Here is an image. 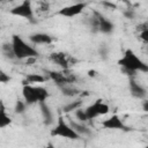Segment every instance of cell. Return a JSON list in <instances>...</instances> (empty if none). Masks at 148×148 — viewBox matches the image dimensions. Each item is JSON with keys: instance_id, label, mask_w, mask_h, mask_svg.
Instances as JSON below:
<instances>
[{"instance_id": "5bb4252c", "label": "cell", "mask_w": 148, "mask_h": 148, "mask_svg": "<svg viewBox=\"0 0 148 148\" xmlns=\"http://www.w3.org/2000/svg\"><path fill=\"white\" fill-rule=\"evenodd\" d=\"M39 108H40V111H42L44 124H46V125L52 124L53 123V112L51 111L50 106L45 102H43V103H39Z\"/></svg>"}, {"instance_id": "603a6c76", "label": "cell", "mask_w": 148, "mask_h": 148, "mask_svg": "<svg viewBox=\"0 0 148 148\" xmlns=\"http://www.w3.org/2000/svg\"><path fill=\"white\" fill-rule=\"evenodd\" d=\"M9 81H10V76L6 72H3L2 69H0V83H7Z\"/></svg>"}, {"instance_id": "9a60e30c", "label": "cell", "mask_w": 148, "mask_h": 148, "mask_svg": "<svg viewBox=\"0 0 148 148\" xmlns=\"http://www.w3.org/2000/svg\"><path fill=\"white\" fill-rule=\"evenodd\" d=\"M69 125L72 126V128H73L80 136H89V135H91V130H89L86 125H83V123L71 121Z\"/></svg>"}, {"instance_id": "8fae6325", "label": "cell", "mask_w": 148, "mask_h": 148, "mask_svg": "<svg viewBox=\"0 0 148 148\" xmlns=\"http://www.w3.org/2000/svg\"><path fill=\"white\" fill-rule=\"evenodd\" d=\"M94 13H95V15L97 17V21H98V31L102 32V34H105V35L111 34L114 29L113 22H111L109 18H106L104 15H102L98 12H94Z\"/></svg>"}, {"instance_id": "7a4b0ae2", "label": "cell", "mask_w": 148, "mask_h": 148, "mask_svg": "<svg viewBox=\"0 0 148 148\" xmlns=\"http://www.w3.org/2000/svg\"><path fill=\"white\" fill-rule=\"evenodd\" d=\"M22 96L24 99V103L27 105L32 104H39L45 102L50 94L49 90L40 86H32V84H23L22 87Z\"/></svg>"}, {"instance_id": "7402d4cb", "label": "cell", "mask_w": 148, "mask_h": 148, "mask_svg": "<svg viewBox=\"0 0 148 148\" xmlns=\"http://www.w3.org/2000/svg\"><path fill=\"white\" fill-rule=\"evenodd\" d=\"M75 117L81 121V123H86V121H88V119H87V116H86V113H84V110L83 109H77L76 111H75Z\"/></svg>"}, {"instance_id": "7c38bea8", "label": "cell", "mask_w": 148, "mask_h": 148, "mask_svg": "<svg viewBox=\"0 0 148 148\" xmlns=\"http://www.w3.org/2000/svg\"><path fill=\"white\" fill-rule=\"evenodd\" d=\"M128 87H130V91H131V94H132L133 97L139 98V99L146 98V96H147V89L143 86H141L139 82H136L133 77L130 79Z\"/></svg>"}, {"instance_id": "f1b7e54d", "label": "cell", "mask_w": 148, "mask_h": 148, "mask_svg": "<svg viewBox=\"0 0 148 148\" xmlns=\"http://www.w3.org/2000/svg\"><path fill=\"white\" fill-rule=\"evenodd\" d=\"M143 110L148 111V102L147 101H143Z\"/></svg>"}, {"instance_id": "4316f807", "label": "cell", "mask_w": 148, "mask_h": 148, "mask_svg": "<svg viewBox=\"0 0 148 148\" xmlns=\"http://www.w3.org/2000/svg\"><path fill=\"white\" fill-rule=\"evenodd\" d=\"M96 75H97V72H96V71H94V69L88 71V76H89V77H95Z\"/></svg>"}, {"instance_id": "2e32d148", "label": "cell", "mask_w": 148, "mask_h": 148, "mask_svg": "<svg viewBox=\"0 0 148 148\" xmlns=\"http://www.w3.org/2000/svg\"><path fill=\"white\" fill-rule=\"evenodd\" d=\"M12 124V118L7 114L6 106L2 101H0V128H5Z\"/></svg>"}, {"instance_id": "d4e9b609", "label": "cell", "mask_w": 148, "mask_h": 148, "mask_svg": "<svg viewBox=\"0 0 148 148\" xmlns=\"http://www.w3.org/2000/svg\"><path fill=\"white\" fill-rule=\"evenodd\" d=\"M124 15L127 18H133L135 16V12L133 9H126V10H124Z\"/></svg>"}, {"instance_id": "277c9868", "label": "cell", "mask_w": 148, "mask_h": 148, "mask_svg": "<svg viewBox=\"0 0 148 148\" xmlns=\"http://www.w3.org/2000/svg\"><path fill=\"white\" fill-rule=\"evenodd\" d=\"M51 135L52 136H61L65 139H69V140H80L81 136L72 128V126L69 124H67L65 121V119L59 116L56 126L51 130Z\"/></svg>"}, {"instance_id": "9c48e42d", "label": "cell", "mask_w": 148, "mask_h": 148, "mask_svg": "<svg viewBox=\"0 0 148 148\" xmlns=\"http://www.w3.org/2000/svg\"><path fill=\"white\" fill-rule=\"evenodd\" d=\"M86 8V3L84 2H76L69 6H65L62 8H60L59 10L56 12V15L59 16H64V17H74L80 15L83 9Z\"/></svg>"}, {"instance_id": "6da1fadb", "label": "cell", "mask_w": 148, "mask_h": 148, "mask_svg": "<svg viewBox=\"0 0 148 148\" xmlns=\"http://www.w3.org/2000/svg\"><path fill=\"white\" fill-rule=\"evenodd\" d=\"M118 65L123 71L131 72L136 75V72H148V65L141 60L132 49H126L123 57L118 60Z\"/></svg>"}, {"instance_id": "ac0fdd59", "label": "cell", "mask_w": 148, "mask_h": 148, "mask_svg": "<svg viewBox=\"0 0 148 148\" xmlns=\"http://www.w3.org/2000/svg\"><path fill=\"white\" fill-rule=\"evenodd\" d=\"M60 89H61L62 95L64 96H67V97H75V96H77L81 92L77 88H75V87H73L71 84L62 86V87H60Z\"/></svg>"}, {"instance_id": "30bf717a", "label": "cell", "mask_w": 148, "mask_h": 148, "mask_svg": "<svg viewBox=\"0 0 148 148\" xmlns=\"http://www.w3.org/2000/svg\"><path fill=\"white\" fill-rule=\"evenodd\" d=\"M49 59L53 64L60 66L62 69H68L73 62V58H71L68 54H66L64 52H52L49 56Z\"/></svg>"}, {"instance_id": "e0dca14e", "label": "cell", "mask_w": 148, "mask_h": 148, "mask_svg": "<svg viewBox=\"0 0 148 148\" xmlns=\"http://www.w3.org/2000/svg\"><path fill=\"white\" fill-rule=\"evenodd\" d=\"M46 81V77L42 74H27L25 81H23V84H31V83H43Z\"/></svg>"}, {"instance_id": "d6986e66", "label": "cell", "mask_w": 148, "mask_h": 148, "mask_svg": "<svg viewBox=\"0 0 148 148\" xmlns=\"http://www.w3.org/2000/svg\"><path fill=\"white\" fill-rule=\"evenodd\" d=\"M82 105V101L81 99H76V101H73V102H69L68 104L64 105L62 108V111L65 113H69V112H74L76 111L77 109H80Z\"/></svg>"}, {"instance_id": "484cf974", "label": "cell", "mask_w": 148, "mask_h": 148, "mask_svg": "<svg viewBox=\"0 0 148 148\" xmlns=\"http://www.w3.org/2000/svg\"><path fill=\"white\" fill-rule=\"evenodd\" d=\"M36 59L37 58H28V59H25V64L27 65H31V64H35V61H36Z\"/></svg>"}, {"instance_id": "44dd1931", "label": "cell", "mask_w": 148, "mask_h": 148, "mask_svg": "<svg viewBox=\"0 0 148 148\" xmlns=\"http://www.w3.org/2000/svg\"><path fill=\"white\" fill-rule=\"evenodd\" d=\"M25 108H27V104H25L24 102H22V101H17V102L15 103V108H14V110H15L16 113L22 114V113H24Z\"/></svg>"}, {"instance_id": "cb8c5ba5", "label": "cell", "mask_w": 148, "mask_h": 148, "mask_svg": "<svg viewBox=\"0 0 148 148\" xmlns=\"http://www.w3.org/2000/svg\"><path fill=\"white\" fill-rule=\"evenodd\" d=\"M139 38L141 40H143L145 43H147L148 42V29H145V30L140 31L139 32Z\"/></svg>"}, {"instance_id": "83f0119b", "label": "cell", "mask_w": 148, "mask_h": 148, "mask_svg": "<svg viewBox=\"0 0 148 148\" xmlns=\"http://www.w3.org/2000/svg\"><path fill=\"white\" fill-rule=\"evenodd\" d=\"M103 5H104V6H108L109 8H116V5H113V3H111V2H103Z\"/></svg>"}, {"instance_id": "52a82bcc", "label": "cell", "mask_w": 148, "mask_h": 148, "mask_svg": "<svg viewBox=\"0 0 148 148\" xmlns=\"http://www.w3.org/2000/svg\"><path fill=\"white\" fill-rule=\"evenodd\" d=\"M9 13L14 16H18V17H23L25 20L31 21L34 18V8H32V3L29 0H24L22 1L20 5L13 7Z\"/></svg>"}, {"instance_id": "f546056e", "label": "cell", "mask_w": 148, "mask_h": 148, "mask_svg": "<svg viewBox=\"0 0 148 148\" xmlns=\"http://www.w3.org/2000/svg\"><path fill=\"white\" fill-rule=\"evenodd\" d=\"M47 148H58V147H54L53 145H51V143H49V145H47Z\"/></svg>"}, {"instance_id": "5b68a950", "label": "cell", "mask_w": 148, "mask_h": 148, "mask_svg": "<svg viewBox=\"0 0 148 148\" xmlns=\"http://www.w3.org/2000/svg\"><path fill=\"white\" fill-rule=\"evenodd\" d=\"M109 111H110L109 105L106 103H104V101L101 99V98L96 99L92 104H90L89 106H87L84 109V113H86L88 120L95 119V118H97L99 116H104Z\"/></svg>"}, {"instance_id": "8992f818", "label": "cell", "mask_w": 148, "mask_h": 148, "mask_svg": "<svg viewBox=\"0 0 148 148\" xmlns=\"http://www.w3.org/2000/svg\"><path fill=\"white\" fill-rule=\"evenodd\" d=\"M47 75L59 87L74 83L75 80H76V76L74 74L69 73L68 69H62L61 72H58V71H47Z\"/></svg>"}, {"instance_id": "3957f363", "label": "cell", "mask_w": 148, "mask_h": 148, "mask_svg": "<svg viewBox=\"0 0 148 148\" xmlns=\"http://www.w3.org/2000/svg\"><path fill=\"white\" fill-rule=\"evenodd\" d=\"M12 47H13V52L15 56V59L18 60H23V59H28V58H37L39 56L38 51L31 46L30 44H28L25 40H23V38L18 35H13L12 36Z\"/></svg>"}, {"instance_id": "ba28073f", "label": "cell", "mask_w": 148, "mask_h": 148, "mask_svg": "<svg viewBox=\"0 0 148 148\" xmlns=\"http://www.w3.org/2000/svg\"><path fill=\"white\" fill-rule=\"evenodd\" d=\"M101 125L105 130H117V131H123V132H130V131H132V128L130 126H127V125L124 124V121L121 120V118L118 114H112L108 119L103 120L101 123Z\"/></svg>"}, {"instance_id": "ffe728a7", "label": "cell", "mask_w": 148, "mask_h": 148, "mask_svg": "<svg viewBox=\"0 0 148 148\" xmlns=\"http://www.w3.org/2000/svg\"><path fill=\"white\" fill-rule=\"evenodd\" d=\"M2 53H3V56H5L6 58H8V59H15L12 44H9V43H6V44L2 45Z\"/></svg>"}, {"instance_id": "4fadbf2b", "label": "cell", "mask_w": 148, "mask_h": 148, "mask_svg": "<svg viewBox=\"0 0 148 148\" xmlns=\"http://www.w3.org/2000/svg\"><path fill=\"white\" fill-rule=\"evenodd\" d=\"M29 39L31 43L36 44V45H40V44H51L53 42V37L49 34L45 32H36L29 36Z\"/></svg>"}]
</instances>
